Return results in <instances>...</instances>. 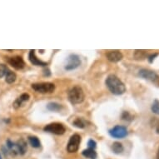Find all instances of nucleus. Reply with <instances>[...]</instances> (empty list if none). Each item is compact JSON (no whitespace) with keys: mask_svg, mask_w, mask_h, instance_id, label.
I'll return each instance as SVG.
<instances>
[{"mask_svg":"<svg viewBox=\"0 0 159 159\" xmlns=\"http://www.w3.org/2000/svg\"><path fill=\"white\" fill-rule=\"evenodd\" d=\"M105 84L109 91L114 95H122L126 92V87L123 82L114 74H110L106 78Z\"/></svg>","mask_w":159,"mask_h":159,"instance_id":"nucleus-1","label":"nucleus"},{"mask_svg":"<svg viewBox=\"0 0 159 159\" xmlns=\"http://www.w3.org/2000/svg\"><path fill=\"white\" fill-rule=\"evenodd\" d=\"M85 95L84 90L79 86H75L72 88L68 92V99L73 104H79L84 101Z\"/></svg>","mask_w":159,"mask_h":159,"instance_id":"nucleus-2","label":"nucleus"},{"mask_svg":"<svg viewBox=\"0 0 159 159\" xmlns=\"http://www.w3.org/2000/svg\"><path fill=\"white\" fill-rule=\"evenodd\" d=\"M32 89L39 93H52L55 90V85L52 83H40L32 84Z\"/></svg>","mask_w":159,"mask_h":159,"instance_id":"nucleus-3","label":"nucleus"},{"mask_svg":"<svg viewBox=\"0 0 159 159\" xmlns=\"http://www.w3.org/2000/svg\"><path fill=\"white\" fill-rule=\"evenodd\" d=\"M138 75L146 80H148V81L157 84L159 86V76L154 71L149 70L147 68H142L138 72Z\"/></svg>","mask_w":159,"mask_h":159,"instance_id":"nucleus-4","label":"nucleus"},{"mask_svg":"<svg viewBox=\"0 0 159 159\" xmlns=\"http://www.w3.org/2000/svg\"><path fill=\"white\" fill-rule=\"evenodd\" d=\"M43 130L45 132L53 133V134H56V135H63V133H65L66 128L62 123H53L45 126L43 128Z\"/></svg>","mask_w":159,"mask_h":159,"instance_id":"nucleus-5","label":"nucleus"},{"mask_svg":"<svg viewBox=\"0 0 159 159\" xmlns=\"http://www.w3.org/2000/svg\"><path fill=\"white\" fill-rule=\"evenodd\" d=\"M81 143V137L78 134H73L69 139L68 143L67 145V150L68 152L73 153V152H76L79 148Z\"/></svg>","mask_w":159,"mask_h":159,"instance_id":"nucleus-6","label":"nucleus"},{"mask_svg":"<svg viewBox=\"0 0 159 159\" xmlns=\"http://www.w3.org/2000/svg\"><path fill=\"white\" fill-rule=\"evenodd\" d=\"M109 134L111 137L114 138H123L127 137L128 134V129L123 126L117 125L109 130Z\"/></svg>","mask_w":159,"mask_h":159,"instance_id":"nucleus-7","label":"nucleus"},{"mask_svg":"<svg viewBox=\"0 0 159 159\" xmlns=\"http://www.w3.org/2000/svg\"><path fill=\"white\" fill-rule=\"evenodd\" d=\"M80 64H81V60L78 55L71 54L68 58V63L65 66V69L68 71L73 70L78 68Z\"/></svg>","mask_w":159,"mask_h":159,"instance_id":"nucleus-8","label":"nucleus"},{"mask_svg":"<svg viewBox=\"0 0 159 159\" xmlns=\"http://www.w3.org/2000/svg\"><path fill=\"white\" fill-rule=\"evenodd\" d=\"M8 63L10 64L12 67L15 68V69H23L25 66V63H24L23 57L20 56H15V57H9L8 60Z\"/></svg>","mask_w":159,"mask_h":159,"instance_id":"nucleus-9","label":"nucleus"},{"mask_svg":"<svg viewBox=\"0 0 159 159\" xmlns=\"http://www.w3.org/2000/svg\"><path fill=\"white\" fill-rule=\"evenodd\" d=\"M106 57L110 62L112 63H117L123 59V55L119 50H111L106 53Z\"/></svg>","mask_w":159,"mask_h":159,"instance_id":"nucleus-10","label":"nucleus"},{"mask_svg":"<svg viewBox=\"0 0 159 159\" xmlns=\"http://www.w3.org/2000/svg\"><path fill=\"white\" fill-rule=\"evenodd\" d=\"M16 148H17V151H18V153L20 154V155H24L26 153L27 150H28V145H27L26 141L21 138L19 139L17 143H15Z\"/></svg>","mask_w":159,"mask_h":159,"instance_id":"nucleus-11","label":"nucleus"},{"mask_svg":"<svg viewBox=\"0 0 159 159\" xmlns=\"http://www.w3.org/2000/svg\"><path fill=\"white\" fill-rule=\"evenodd\" d=\"M29 61H30L32 64H34V65H36V66H47L48 65L47 63L39 60V58L37 57L36 54H35V51H34V50H31V51L29 52Z\"/></svg>","mask_w":159,"mask_h":159,"instance_id":"nucleus-12","label":"nucleus"},{"mask_svg":"<svg viewBox=\"0 0 159 159\" xmlns=\"http://www.w3.org/2000/svg\"><path fill=\"white\" fill-rule=\"evenodd\" d=\"M29 94L28 93H23L20 97H18V98L16 99L15 102H13V107L15 108V109H18L20 107H22V105L24 104V102H27V101H29Z\"/></svg>","mask_w":159,"mask_h":159,"instance_id":"nucleus-13","label":"nucleus"},{"mask_svg":"<svg viewBox=\"0 0 159 159\" xmlns=\"http://www.w3.org/2000/svg\"><path fill=\"white\" fill-rule=\"evenodd\" d=\"M148 52L146 50H135L134 53H133V57L134 59L137 61H143L145 58H148Z\"/></svg>","mask_w":159,"mask_h":159,"instance_id":"nucleus-14","label":"nucleus"},{"mask_svg":"<svg viewBox=\"0 0 159 159\" xmlns=\"http://www.w3.org/2000/svg\"><path fill=\"white\" fill-rule=\"evenodd\" d=\"M88 121L81 117H78L73 121V125L78 128H85L88 126Z\"/></svg>","mask_w":159,"mask_h":159,"instance_id":"nucleus-15","label":"nucleus"},{"mask_svg":"<svg viewBox=\"0 0 159 159\" xmlns=\"http://www.w3.org/2000/svg\"><path fill=\"white\" fill-rule=\"evenodd\" d=\"M82 154H83L85 157H87V158H90V159L97 158V152H95L94 149H91V148L85 149V150L83 151Z\"/></svg>","mask_w":159,"mask_h":159,"instance_id":"nucleus-16","label":"nucleus"},{"mask_svg":"<svg viewBox=\"0 0 159 159\" xmlns=\"http://www.w3.org/2000/svg\"><path fill=\"white\" fill-rule=\"evenodd\" d=\"M112 150L113 151V152L116 154H120L122 153L124 150V148H123V144L118 143V142H115L113 143L112 145Z\"/></svg>","mask_w":159,"mask_h":159,"instance_id":"nucleus-17","label":"nucleus"},{"mask_svg":"<svg viewBox=\"0 0 159 159\" xmlns=\"http://www.w3.org/2000/svg\"><path fill=\"white\" fill-rule=\"evenodd\" d=\"M29 142L30 145H31L33 148H39L41 146V143L39 141V139L35 136H30L29 137Z\"/></svg>","mask_w":159,"mask_h":159,"instance_id":"nucleus-18","label":"nucleus"},{"mask_svg":"<svg viewBox=\"0 0 159 159\" xmlns=\"http://www.w3.org/2000/svg\"><path fill=\"white\" fill-rule=\"evenodd\" d=\"M16 78H17V76H16L15 73H13L12 71H8V73L6 74L5 81L7 82L8 84H13V83L15 82Z\"/></svg>","mask_w":159,"mask_h":159,"instance_id":"nucleus-19","label":"nucleus"},{"mask_svg":"<svg viewBox=\"0 0 159 159\" xmlns=\"http://www.w3.org/2000/svg\"><path fill=\"white\" fill-rule=\"evenodd\" d=\"M122 119L127 122H132L134 119V116L128 111H124L122 114Z\"/></svg>","mask_w":159,"mask_h":159,"instance_id":"nucleus-20","label":"nucleus"},{"mask_svg":"<svg viewBox=\"0 0 159 159\" xmlns=\"http://www.w3.org/2000/svg\"><path fill=\"white\" fill-rule=\"evenodd\" d=\"M47 107L48 109L50 110V111H59L62 108V106L58 103H56V102H50L48 104Z\"/></svg>","mask_w":159,"mask_h":159,"instance_id":"nucleus-21","label":"nucleus"},{"mask_svg":"<svg viewBox=\"0 0 159 159\" xmlns=\"http://www.w3.org/2000/svg\"><path fill=\"white\" fill-rule=\"evenodd\" d=\"M151 110L153 113H155L157 115H159V101L157 99L154 100L153 103H152L151 107Z\"/></svg>","mask_w":159,"mask_h":159,"instance_id":"nucleus-22","label":"nucleus"},{"mask_svg":"<svg viewBox=\"0 0 159 159\" xmlns=\"http://www.w3.org/2000/svg\"><path fill=\"white\" fill-rule=\"evenodd\" d=\"M8 67L5 64H0V78H3V76H6V74L8 72Z\"/></svg>","mask_w":159,"mask_h":159,"instance_id":"nucleus-23","label":"nucleus"},{"mask_svg":"<svg viewBox=\"0 0 159 159\" xmlns=\"http://www.w3.org/2000/svg\"><path fill=\"white\" fill-rule=\"evenodd\" d=\"M157 56H158V54H157V53H152V54L148 55V58H147V59L148 60L149 63H153L154 59H155V58H156Z\"/></svg>","mask_w":159,"mask_h":159,"instance_id":"nucleus-24","label":"nucleus"},{"mask_svg":"<svg viewBox=\"0 0 159 159\" xmlns=\"http://www.w3.org/2000/svg\"><path fill=\"white\" fill-rule=\"evenodd\" d=\"M88 145H89V148H91V149H95L97 147L96 142L93 141V139L89 140V143H88Z\"/></svg>","mask_w":159,"mask_h":159,"instance_id":"nucleus-25","label":"nucleus"},{"mask_svg":"<svg viewBox=\"0 0 159 159\" xmlns=\"http://www.w3.org/2000/svg\"><path fill=\"white\" fill-rule=\"evenodd\" d=\"M156 132L157 134H159V122L157 123V124L156 126Z\"/></svg>","mask_w":159,"mask_h":159,"instance_id":"nucleus-26","label":"nucleus"},{"mask_svg":"<svg viewBox=\"0 0 159 159\" xmlns=\"http://www.w3.org/2000/svg\"><path fill=\"white\" fill-rule=\"evenodd\" d=\"M157 158L159 159V148H158V151H157Z\"/></svg>","mask_w":159,"mask_h":159,"instance_id":"nucleus-27","label":"nucleus"},{"mask_svg":"<svg viewBox=\"0 0 159 159\" xmlns=\"http://www.w3.org/2000/svg\"><path fill=\"white\" fill-rule=\"evenodd\" d=\"M0 159H2V157H1V156H0Z\"/></svg>","mask_w":159,"mask_h":159,"instance_id":"nucleus-28","label":"nucleus"}]
</instances>
